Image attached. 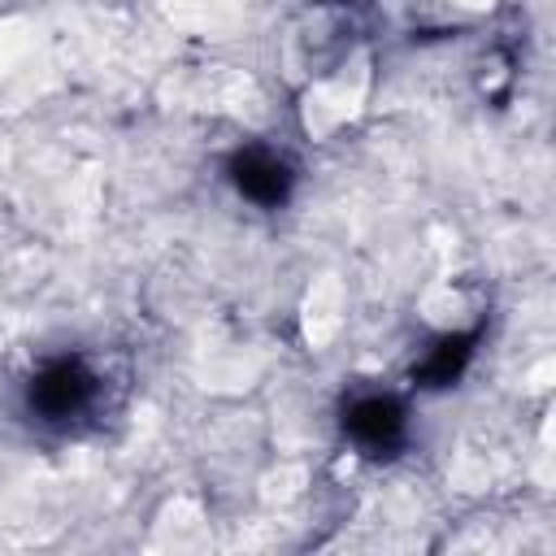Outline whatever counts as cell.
Returning <instances> with one entry per match:
<instances>
[{
    "label": "cell",
    "mask_w": 556,
    "mask_h": 556,
    "mask_svg": "<svg viewBox=\"0 0 556 556\" xmlns=\"http://www.w3.org/2000/svg\"><path fill=\"white\" fill-rule=\"evenodd\" d=\"M400 426H404L400 408H395L391 400H382V395L361 400V404L352 408V417H348L352 439H356V443H365V447H387V443L400 434Z\"/></svg>",
    "instance_id": "obj_1"
},
{
    "label": "cell",
    "mask_w": 556,
    "mask_h": 556,
    "mask_svg": "<svg viewBox=\"0 0 556 556\" xmlns=\"http://www.w3.org/2000/svg\"><path fill=\"white\" fill-rule=\"evenodd\" d=\"M235 182H239L243 195L269 204V200H278V195L287 191V169H282V161L269 156V152H243L239 165H235Z\"/></svg>",
    "instance_id": "obj_2"
}]
</instances>
